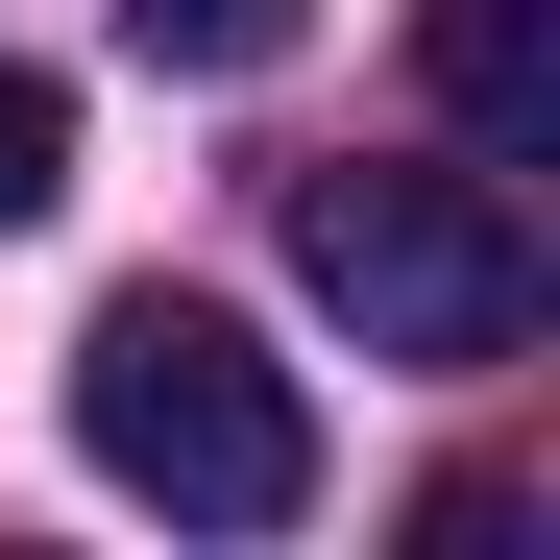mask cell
<instances>
[{
  "label": "cell",
  "instance_id": "obj_3",
  "mask_svg": "<svg viewBox=\"0 0 560 560\" xmlns=\"http://www.w3.org/2000/svg\"><path fill=\"white\" fill-rule=\"evenodd\" d=\"M415 73H439V122L488 147V171H560V0H439Z\"/></svg>",
  "mask_w": 560,
  "mask_h": 560
},
{
  "label": "cell",
  "instance_id": "obj_2",
  "mask_svg": "<svg viewBox=\"0 0 560 560\" xmlns=\"http://www.w3.org/2000/svg\"><path fill=\"white\" fill-rule=\"evenodd\" d=\"M293 268H317V317H365V365H512L536 341V244L488 171H293Z\"/></svg>",
  "mask_w": 560,
  "mask_h": 560
},
{
  "label": "cell",
  "instance_id": "obj_1",
  "mask_svg": "<svg viewBox=\"0 0 560 560\" xmlns=\"http://www.w3.org/2000/svg\"><path fill=\"white\" fill-rule=\"evenodd\" d=\"M73 439H98V488H147L171 536H293L317 512V415H293V365H268L220 293H98Z\"/></svg>",
  "mask_w": 560,
  "mask_h": 560
},
{
  "label": "cell",
  "instance_id": "obj_5",
  "mask_svg": "<svg viewBox=\"0 0 560 560\" xmlns=\"http://www.w3.org/2000/svg\"><path fill=\"white\" fill-rule=\"evenodd\" d=\"M49 196H73V98H49V73H0V244H25Z\"/></svg>",
  "mask_w": 560,
  "mask_h": 560
},
{
  "label": "cell",
  "instance_id": "obj_4",
  "mask_svg": "<svg viewBox=\"0 0 560 560\" xmlns=\"http://www.w3.org/2000/svg\"><path fill=\"white\" fill-rule=\"evenodd\" d=\"M122 25H147V73H268L317 0H122Z\"/></svg>",
  "mask_w": 560,
  "mask_h": 560
}]
</instances>
